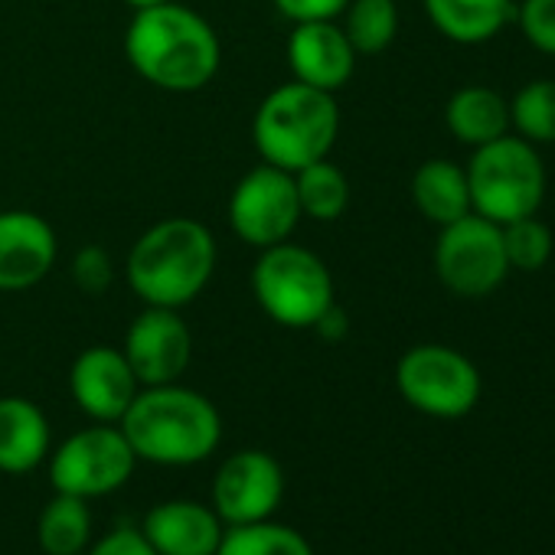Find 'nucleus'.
I'll use <instances>...</instances> for the list:
<instances>
[{
	"instance_id": "3",
	"label": "nucleus",
	"mask_w": 555,
	"mask_h": 555,
	"mask_svg": "<svg viewBox=\"0 0 555 555\" xmlns=\"http://www.w3.org/2000/svg\"><path fill=\"white\" fill-rule=\"evenodd\" d=\"M118 428L138 461L160 467L199 464L222 441L219 409L203 392L177 383L141 386Z\"/></svg>"
},
{
	"instance_id": "23",
	"label": "nucleus",
	"mask_w": 555,
	"mask_h": 555,
	"mask_svg": "<svg viewBox=\"0 0 555 555\" xmlns=\"http://www.w3.org/2000/svg\"><path fill=\"white\" fill-rule=\"evenodd\" d=\"M216 555H314V548L305 532L285 522L261 519L245 526H225Z\"/></svg>"
},
{
	"instance_id": "20",
	"label": "nucleus",
	"mask_w": 555,
	"mask_h": 555,
	"mask_svg": "<svg viewBox=\"0 0 555 555\" xmlns=\"http://www.w3.org/2000/svg\"><path fill=\"white\" fill-rule=\"evenodd\" d=\"M412 199H415V209L435 225H448V222L474 212L464 167H457L454 160H444V157L425 160L415 170Z\"/></svg>"
},
{
	"instance_id": "11",
	"label": "nucleus",
	"mask_w": 555,
	"mask_h": 555,
	"mask_svg": "<svg viewBox=\"0 0 555 555\" xmlns=\"http://www.w3.org/2000/svg\"><path fill=\"white\" fill-rule=\"evenodd\" d=\"M285 496V470L268 451L229 454L212 477V509L225 526L271 519Z\"/></svg>"
},
{
	"instance_id": "17",
	"label": "nucleus",
	"mask_w": 555,
	"mask_h": 555,
	"mask_svg": "<svg viewBox=\"0 0 555 555\" xmlns=\"http://www.w3.org/2000/svg\"><path fill=\"white\" fill-rule=\"evenodd\" d=\"M50 422L24 396L0 399V474H30L50 457Z\"/></svg>"
},
{
	"instance_id": "26",
	"label": "nucleus",
	"mask_w": 555,
	"mask_h": 555,
	"mask_svg": "<svg viewBox=\"0 0 555 555\" xmlns=\"http://www.w3.org/2000/svg\"><path fill=\"white\" fill-rule=\"evenodd\" d=\"M503 229V248H506V261L509 271H539L548 264L552 258V229L539 219V216H522L513 219Z\"/></svg>"
},
{
	"instance_id": "30",
	"label": "nucleus",
	"mask_w": 555,
	"mask_h": 555,
	"mask_svg": "<svg viewBox=\"0 0 555 555\" xmlns=\"http://www.w3.org/2000/svg\"><path fill=\"white\" fill-rule=\"evenodd\" d=\"M292 24H308V21H337L350 0H271Z\"/></svg>"
},
{
	"instance_id": "9",
	"label": "nucleus",
	"mask_w": 555,
	"mask_h": 555,
	"mask_svg": "<svg viewBox=\"0 0 555 555\" xmlns=\"http://www.w3.org/2000/svg\"><path fill=\"white\" fill-rule=\"evenodd\" d=\"M47 461L56 493H73L82 500H99L121 490L138 464L121 428L108 422H95L92 428L69 435Z\"/></svg>"
},
{
	"instance_id": "2",
	"label": "nucleus",
	"mask_w": 555,
	"mask_h": 555,
	"mask_svg": "<svg viewBox=\"0 0 555 555\" xmlns=\"http://www.w3.org/2000/svg\"><path fill=\"white\" fill-rule=\"evenodd\" d=\"M216 271V238L199 219L170 216L138 235L125 278L144 308L180 311L193 305Z\"/></svg>"
},
{
	"instance_id": "10",
	"label": "nucleus",
	"mask_w": 555,
	"mask_h": 555,
	"mask_svg": "<svg viewBox=\"0 0 555 555\" xmlns=\"http://www.w3.org/2000/svg\"><path fill=\"white\" fill-rule=\"evenodd\" d=\"M225 212L232 232L251 248L288 242L298 222L305 219L295 173L261 160L232 186Z\"/></svg>"
},
{
	"instance_id": "25",
	"label": "nucleus",
	"mask_w": 555,
	"mask_h": 555,
	"mask_svg": "<svg viewBox=\"0 0 555 555\" xmlns=\"http://www.w3.org/2000/svg\"><path fill=\"white\" fill-rule=\"evenodd\" d=\"M509 128L529 144H555V79H535L509 102Z\"/></svg>"
},
{
	"instance_id": "4",
	"label": "nucleus",
	"mask_w": 555,
	"mask_h": 555,
	"mask_svg": "<svg viewBox=\"0 0 555 555\" xmlns=\"http://www.w3.org/2000/svg\"><path fill=\"white\" fill-rule=\"evenodd\" d=\"M337 134V99L298 79L271 89L251 118V141L261 160L292 173L314 160H324L334 151Z\"/></svg>"
},
{
	"instance_id": "1",
	"label": "nucleus",
	"mask_w": 555,
	"mask_h": 555,
	"mask_svg": "<svg viewBox=\"0 0 555 555\" xmlns=\"http://www.w3.org/2000/svg\"><path fill=\"white\" fill-rule=\"evenodd\" d=\"M125 56L154 89L186 95L216 79L222 47L203 14L167 0V4L134 11L125 30Z\"/></svg>"
},
{
	"instance_id": "19",
	"label": "nucleus",
	"mask_w": 555,
	"mask_h": 555,
	"mask_svg": "<svg viewBox=\"0 0 555 555\" xmlns=\"http://www.w3.org/2000/svg\"><path fill=\"white\" fill-rule=\"evenodd\" d=\"M444 125L457 144L483 147L509 134V102L487 86H464L448 99Z\"/></svg>"
},
{
	"instance_id": "7",
	"label": "nucleus",
	"mask_w": 555,
	"mask_h": 555,
	"mask_svg": "<svg viewBox=\"0 0 555 555\" xmlns=\"http://www.w3.org/2000/svg\"><path fill=\"white\" fill-rule=\"evenodd\" d=\"M396 389L415 412L451 422L477 409L483 379L461 350L444 344H418L399 357Z\"/></svg>"
},
{
	"instance_id": "14",
	"label": "nucleus",
	"mask_w": 555,
	"mask_h": 555,
	"mask_svg": "<svg viewBox=\"0 0 555 555\" xmlns=\"http://www.w3.org/2000/svg\"><path fill=\"white\" fill-rule=\"evenodd\" d=\"M141 383L128 366L125 353L115 347H89L69 366L73 402L95 422L118 425L134 402Z\"/></svg>"
},
{
	"instance_id": "31",
	"label": "nucleus",
	"mask_w": 555,
	"mask_h": 555,
	"mask_svg": "<svg viewBox=\"0 0 555 555\" xmlns=\"http://www.w3.org/2000/svg\"><path fill=\"white\" fill-rule=\"evenodd\" d=\"M347 327H350V324H347V314H344L337 305H334V308H331V311H327V314H324V318L314 324V331H318V334H321L327 344H337V340H344V337H347Z\"/></svg>"
},
{
	"instance_id": "28",
	"label": "nucleus",
	"mask_w": 555,
	"mask_h": 555,
	"mask_svg": "<svg viewBox=\"0 0 555 555\" xmlns=\"http://www.w3.org/2000/svg\"><path fill=\"white\" fill-rule=\"evenodd\" d=\"M73 282L86 295H102L112 285V255L102 245H86L73 258Z\"/></svg>"
},
{
	"instance_id": "5",
	"label": "nucleus",
	"mask_w": 555,
	"mask_h": 555,
	"mask_svg": "<svg viewBox=\"0 0 555 555\" xmlns=\"http://www.w3.org/2000/svg\"><path fill=\"white\" fill-rule=\"evenodd\" d=\"M258 251L261 255L251 264V295L258 308L282 327L314 331L337 305L334 274L324 258L295 242H278Z\"/></svg>"
},
{
	"instance_id": "21",
	"label": "nucleus",
	"mask_w": 555,
	"mask_h": 555,
	"mask_svg": "<svg viewBox=\"0 0 555 555\" xmlns=\"http://www.w3.org/2000/svg\"><path fill=\"white\" fill-rule=\"evenodd\" d=\"M37 542L47 555H82L92 542L89 500L73 493H56L40 513Z\"/></svg>"
},
{
	"instance_id": "8",
	"label": "nucleus",
	"mask_w": 555,
	"mask_h": 555,
	"mask_svg": "<svg viewBox=\"0 0 555 555\" xmlns=\"http://www.w3.org/2000/svg\"><path fill=\"white\" fill-rule=\"evenodd\" d=\"M435 274L457 298L477 301L493 295L509 274L503 229L477 212L441 225L435 242Z\"/></svg>"
},
{
	"instance_id": "13",
	"label": "nucleus",
	"mask_w": 555,
	"mask_h": 555,
	"mask_svg": "<svg viewBox=\"0 0 555 555\" xmlns=\"http://www.w3.org/2000/svg\"><path fill=\"white\" fill-rule=\"evenodd\" d=\"M56 229L30 209L0 212V292H27L53 271Z\"/></svg>"
},
{
	"instance_id": "15",
	"label": "nucleus",
	"mask_w": 555,
	"mask_h": 555,
	"mask_svg": "<svg viewBox=\"0 0 555 555\" xmlns=\"http://www.w3.org/2000/svg\"><path fill=\"white\" fill-rule=\"evenodd\" d=\"M357 50L347 34L334 21H308L295 24L288 37V66L292 76L311 89L337 95L357 73Z\"/></svg>"
},
{
	"instance_id": "18",
	"label": "nucleus",
	"mask_w": 555,
	"mask_h": 555,
	"mask_svg": "<svg viewBox=\"0 0 555 555\" xmlns=\"http://www.w3.org/2000/svg\"><path fill=\"white\" fill-rule=\"evenodd\" d=\"M435 30L461 47H480L500 37L513 17V0H422Z\"/></svg>"
},
{
	"instance_id": "29",
	"label": "nucleus",
	"mask_w": 555,
	"mask_h": 555,
	"mask_svg": "<svg viewBox=\"0 0 555 555\" xmlns=\"http://www.w3.org/2000/svg\"><path fill=\"white\" fill-rule=\"evenodd\" d=\"M82 555H157V552L151 548V542L144 539L141 529L121 526V529H112L108 535H102L99 542H89V548Z\"/></svg>"
},
{
	"instance_id": "27",
	"label": "nucleus",
	"mask_w": 555,
	"mask_h": 555,
	"mask_svg": "<svg viewBox=\"0 0 555 555\" xmlns=\"http://www.w3.org/2000/svg\"><path fill=\"white\" fill-rule=\"evenodd\" d=\"M513 21L532 50L555 56V0H519Z\"/></svg>"
},
{
	"instance_id": "24",
	"label": "nucleus",
	"mask_w": 555,
	"mask_h": 555,
	"mask_svg": "<svg viewBox=\"0 0 555 555\" xmlns=\"http://www.w3.org/2000/svg\"><path fill=\"white\" fill-rule=\"evenodd\" d=\"M344 34L357 56H376L389 50L399 34L396 0H350L344 8Z\"/></svg>"
},
{
	"instance_id": "32",
	"label": "nucleus",
	"mask_w": 555,
	"mask_h": 555,
	"mask_svg": "<svg viewBox=\"0 0 555 555\" xmlns=\"http://www.w3.org/2000/svg\"><path fill=\"white\" fill-rule=\"evenodd\" d=\"M131 11H144V8H157V4H167V0H125Z\"/></svg>"
},
{
	"instance_id": "16",
	"label": "nucleus",
	"mask_w": 555,
	"mask_h": 555,
	"mask_svg": "<svg viewBox=\"0 0 555 555\" xmlns=\"http://www.w3.org/2000/svg\"><path fill=\"white\" fill-rule=\"evenodd\" d=\"M141 532L157 555H216L225 522L206 503L167 500L147 509Z\"/></svg>"
},
{
	"instance_id": "22",
	"label": "nucleus",
	"mask_w": 555,
	"mask_h": 555,
	"mask_svg": "<svg viewBox=\"0 0 555 555\" xmlns=\"http://www.w3.org/2000/svg\"><path fill=\"white\" fill-rule=\"evenodd\" d=\"M295 186H298L301 216L314 222H337L350 206V180L327 157L295 170Z\"/></svg>"
},
{
	"instance_id": "12",
	"label": "nucleus",
	"mask_w": 555,
	"mask_h": 555,
	"mask_svg": "<svg viewBox=\"0 0 555 555\" xmlns=\"http://www.w3.org/2000/svg\"><path fill=\"white\" fill-rule=\"evenodd\" d=\"M121 353L141 386H167L186 373L193 360V334L180 311L144 308L128 324Z\"/></svg>"
},
{
	"instance_id": "6",
	"label": "nucleus",
	"mask_w": 555,
	"mask_h": 555,
	"mask_svg": "<svg viewBox=\"0 0 555 555\" xmlns=\"http://www.w3.org/2000/svg\"><path fill=\"white\" fill-rule=\"evenodd\" d=\"M464 173L470 209L496 225L535 216L545 199V167L535 144L519 134H503L483 147H474Z\"/></svg>"
}]
</instances>
